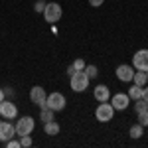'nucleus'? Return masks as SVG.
<instances>
[{"mask_svg":"<svg viewBox=\"0 0 148 148\" xmlns=\"http://www.w3.org/2000/svg\"><path fill=\"white\" fill-rule=\"evenodd\" d=\"M61 14H63V10H61V6H59L57 2H47L46 8H44V18H46V22H49V24L59 22Z\"/></svg>","mask_w":148,"mask_h":148,"instance_id":"f03ea898","label":"nucleus"},{"mask_svg":"<svg viewBox=\"0 0 148 148\" xmlns=\"http://www.w3.org/2000/svg\"><path fill=\"white\" fill-rule=\"evenodd\" d=\"M138 123L142 126H148V111H142V113H138Z\"/></svg>","mask_w":148,"mask_h":148,"instance_id":"aec40b11","label":"nucleus"},{"mask_svg":"<svg viewBox=\"0 0 148 148\" xmlns=\"http://www.w3.org/2000/svg\"><path fill=\"white\" fill-rule=\"evenodd\" d=\"M128 101H130L128 95H125V93H116L113 99H111V105H113L114 111H125L126 107H128Z\"/></svg>","mask_w":148,"mask_h":148,"instance_id":"1a4fd4ad","label":"nucleus"},{"mask_svg":"<svg viewBox=\"0 0 148 148\" xmlns=\"http://www.w3.org/2000/svg\"><path fill=\"white\" fill-rule=\"evenodd\" d=\"M14 136H16V126L6 121H0V142H8Z\"/></svg>","mask_w":148,"mask_h":148,"instance_id":"6e6552de","label":"nucleus"},{"mask_svg":"<svg viewBox=\"0 0 148 148\" xmlns=\"http://www.w3.org/2000/svg\"><path fill=\"white\" fill-rule=\"evenodd\" d=\"M4 97H6L4 95V89H0V101H4Z\"/></svg>","mask_w":148,"mask_h":148,"instance_id":"c85d7f7f","label":"nucleus"},{"mask_svg":"<svg viewBox=\"0 0 148 148\" xmlns=\"http://www.w3.org/2000/svg\"><path fill=\"white\" fill-rule=\"evenodd\" d=\"M75 71H77V69L73 67V65H69V67H67V75H69V77H71V75H73V73H75Z\"/></svg>","mask_w":148,"mask_h":148,"instance_id":"bb28decb","label":"nucleus"},{"mask_svg":"<svg viewBox=\"0 0 148 148\" xmlns=\"http://www.w3.org/2000/svg\"><path fill=\"white\" fill-rule=\"evenodd\" d=\"M140 99H144V101L148 103V87H144V89H142V97H140Z\"/></svg>","mask_w":148,"mask_h":148,"instance_id":"a878e982","label":"nucleus"},{"mask_svg":"<svg viewBox=\"0 0 148 148\" xmlns=\"http://www.w3.org/2000/svg\"><path fill=\"white\" fill-rule=\"evenodd\" d=\"M46 4H47V2H44V0H38V2H36V6H34V10H36V12H42V14H44V8H46Z\"/></svg>","mask_w":148,"mask_h":148,"instance_id":"5701e85b","label":"nucleus"},{"mask_svg":"<svg viewBox=\"0 0 148 148\" xmlns=\"http://www.w3.org/2000/svg\"><path fill=\"white\" fill-rule=\"evenodd\" d=\"M71 65L77 69V71H83V69H85V61H83V59H75V61H73Z\"/></svg>","mask_w":148,"mask_h":148,"instance_id":"4be33fe9","label":"nucleus"},{"mask_svg":"<svg viewBox=\"0 0 148 148\" xmlns=\"http://www.w3.org/2000/svg\"><path fill=\"white\" fill-rule=\"evenodd\" d=\"M6 144H8V148H20V140H14V138H10Z\"/></svg>","mask_w":148,"mask_h":148,"instance_id":"b1692460","label":"nucleus"},{"mask_svg":"<svg viewBox=\"0 0 148 148\" xmlns=\"http://www.w3.org/2000/svg\"><path fill=\"white\" fill-rule=\"evenodd\" d=\"M136 113H142V111H148V103L144 99H136V105H134Z\"/></svg>","mask_w":148,"mask_h":148,"instance_id":"6ab92c4d","label":"nucleus"},{"mask_svg":"<svg viewBox=\"0 0 148 148\" xmlns=\"http://www.w3.org/2000/svg\"><path fill=\"white\" fill-rule=\"evenodd\" d=\"M83 71H85V75H87L89 79H93V77H97V73H99L95 65H85V69H83Z\"/></svg>","mask_w":148,"mask_h":148,"instance_id":"a211bd4d","label":"nucleus"},{"mask_svg":"<svg viewBox=\"0 0 148 148\" xmlns=\"http://www.w3.org/2000/svg\"><path fill=\"white\" fill-rule=\"evenodd\" d=\"M128 132H130V136H132V138H140L142 134H144V126L138 123V125L130 126V130H128Z\"/></svg>","mask_w":148,"mask_h":148,"instance_id":"dca6fc26","label":"nucleus"},{"mask_svg":"<svg viewBox=\"0 0 148 148\" xmlns=\"http://www.w3.org/2000/svg\"><path fill=\"white\" fill-rule=\"evenodd\" d=\"M40 119H42V123H49V121H53V111H51V109H42Z\"/></svg>","mask_w":148,"mask_h":148,"instance_id":"f3484780","label":"nucleus"},{"mask_svg":"<svg viewBox=\"0 0 148 148\" xmlns=\"http://www.w3.org/2000/svg\"><path fill=\"white\" fill-rule=\"evenodd\" d=\"M0 116H4L6 121H12L18 116V109L12 101H0Z\"/></svg>","mask_w":148,"mask_h":148,"instance_id":"423d86ee","label":"nucleus"},{"mask_svg":"<svg viewBox=\"0 0 148 148\" xmlns=\"http://www.w3.org/2000/svg\"><path fill=\"white\" fill-rule=\"evenodd\" d=\"M4 95H14V91H12V87H6V89H4Z\"/></svg>","mask_w":148,"mask_h":148,"instance_id":"cd10ccee","label":"nucleus"},{"mask_svg":"<svg viewBox=\"0 0 148 148\" xmlns=\"http://www.w3.org/2000/svg\"><path fill=\"white\" fill-rule=\"evenodd\" d=\"M132 67L138 71H148V49H138L132 56Z\"/></svg>","mask_w":148,"mask_h":148,"instance_id":"39448f33","label":"nucleus"},{"mask_svg":"<svg viewBox=\"0 0 148 148\" xmlns=\"http://www.w3.org/2000/svg\"><path fill=\"white\" fill-rule=\"evenodd\" d=\"M116 77L121 81H125V83L132 81V77H134V67H130V65H126V63L119 65V67H116Z\"/></svg>","mask_w":148,"mask_h":148,"instance_id":"9d476101","label":"nucleus"},{"mask_svg":"<svg viewBox=\"0 0 148 148\" xmlns=\"http://www.w3.org/2000/svg\"><path fill=\"white\" fill-rule=\"evenodd\" d=\"M34 119L32 116H20L18 123H16V134L18 136H24V134H32L34 132Z\"/></svg>","mask_w":148,"mask_h":148,"instance_id":"7ed1b4c3","label":"nucleus"},{"mask_svg":"<svg viewBox=\"0 0 148 148\" xmlns=\"http://www.w3.org/2000/svg\"><path fill=\"white\" fill-rule=\"evenodd\" d=\"M44 132H46V134H49V136H56L57 132H59V125H57L56 121L44 123Z\"/></svg>","mask_w":148,"mask_h":148,"instance_id":"ddd939ff","label":"nucleus"},{"mask_svg":"<svg viewBox=\"0 0 148 148\" xmlns=\"http://www.w3.org/2000/svg\"><path fill=\"white\" fill-rule=\"evenodd\" d=\"M132 81H134V85H146L148 81V71H134V77H132Z\"/></svg>","mask_w":148,"mask_h":148,"instance_id":"4468645a","label":"nucleus"},{"mask_svg":"<svg viewBox=\"0 0 148 148\" xmlns=\"http://www.w3.org/2000/svg\"><path fill=\"white\" fill-rule=\"evenodd\" d=\"M47 107L56 113V111H63L65 109V97L61 93H51L47 95Z\"/></svg>","mask_w":148,"mask_h":148,"instance_id":"0eeeda50","label":"nucleus"},{"mask_svg":"<svg viewBox=\"0 0 148 148\" xmlns=\"http://www.w3.org/2000/svg\"><path fill=\"white\" fill-rule=\"evenodd\" d=\"M69 79H71V89L75 93H83L89 87V77L85 75V71H75Z\"/></svg>","mask_w":148,"mask_h":148,"instance_id":"f257e3e1","label":"nucleus"},{"mask_svg":"<svg viewBox=\"0 0 148 148\" xmlns=\"http://www.w3.org/2000/svg\"><path fill=\"white\" fill-rule=\"evenodd\" d=\"M20 146H32V134L20 136Z\"/></svg>","mask_w":148,"mask_h":148,"instance_id":"412c9836","label":"nucleus"},{"mask_svg":"<svg viewBox=\"0 0 148 148\" xmlns=\"http://www.w3.org/2000/svg\"><path fill=\"white\" fill-rule=\"evenodd\" d=\"M128 97L134 99V101L140 99V97H142V87H140V85H132V87L128 89Z\"/></svg>","mask_w":148,"mask_h":148,"instance_id":"2eb2a0df","label":"nucleus"},{"mask_svg":"<svg viewBox=\"0 0 148 148\" xmlns=\"http://www.w3.org/2000/svg\"><path fill=\"white\" fill-rule=\"evenodd\" d=\"M93 97H95V101L105 103V101L111 99V91H109L107 85H97V87H95V93H93Z\"/></svg>","mask_w":148,"mask_h":148,"instance_id":"9b49d317","label":"nucleus"},{"mask_svg":"<svg viewBox=\"0 0 148 148\" xmlns=\"http://www.w3.org/2000/svg\"><path fill=\"white\" fill-rule=\"evenodd\" d=\"M47 95H46V91H44V87H32V91H30V101L32 103H36V105H40V103L46 99Z\"/></svg>","mask_w":148,"mask_h":148,"instance_id":"f8f14e48","label":"nucleus"},{"mask_svg":"<svg viewBox=\"0 0 148 148\" xmlns=\"http://www.w3.org/2000/svg\"><path fill=\"white\" fill-rule=\"evenodd\" d=\"M95 116H97V121L99 123H109L111 119L114 116V109L111 103H101L99 107H97V111H95Z\"/></svg>","mask_w":148,"mask_h":148,"instance_id":"20e7f679","label":"nucleus"},{"mask_svg":"<svg viewBox=\"0 0 148 148\" xmlns=\"http://www.w3.org/2000/svg\"><path fill=\"white\" fill-rule=\"evenodd\" d=\"M103 2H105V0H89V4H91L93 8H99V6H103Z\"/></svg>","mask_w":148,"mask_h":148,"instance_id":"393cba45","label":"nucleus"}]
</instances>
